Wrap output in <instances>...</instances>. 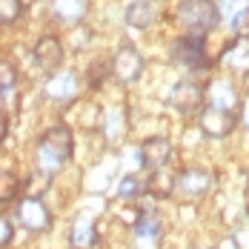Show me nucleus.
Masks as SVG:
<instances>
[{"label": "nucleus", "mask_w": 249, "mask_h": 249, "mask_svg": "<svg viewBox=\"0 0 249 249\" xmlns=\"http://www.w3.org/2000/svg\"><path fill=\"white\" fill-rule=\"evenodd\" d=\"M112 75V63H106V60H95L92 66H89V86L92 89H98L100 83H103V77H109Z\"/></svg>", "instance_id": "obj_25"}, {"label": "nucleus", "mask_w": 249, "mask_h": 249, "mask_svg": "<svg viewBox=\"0 0 249 249\" xmlns=\"http://www.w3.org/2000/svg\"><path fill=\"white\" fill-rule=\"evenodd\" d=\"M20 189H23V183L18 180V175L0 169V206L9 203V200H15L18 195H20Z\"/></svg>", "instance_id": "obj_19"}, {"label": "nucleus", "mask_w": 249, "mask_h": 249, "mask_svg": "<svg viewBox=\"0 0 249 249\" xmlns=\"http://www.w3.org/2000/svg\"><path fill=\"white\" fill-rule=\"evenodd\" d=\"M178 20L189 32V37H203L218 26V6L212 0H183L178 6Z\"/></svg>", "instance_id": "obj_2"}, {"label": "nucleus", "mask_w": 249, "mask_h": 249, "mask_svg": "<svg viewBox=\"0 0 249 249\" xmlns=\"http://www.w3.org/2000/svg\"><path fill=\"white\" fill-rule=\"evenodd\" d=\"M232 29H235L238 35H247V32H249V12H244V15L232 23Z\"/></svg>", "instance_id": "obj_27"}, {"label": "nucleus", "mask_w": 249, "mask_h": 249, "mask_svg": "<svg viewBox=\"0 0 249 249\" xmlns=\"http://www.w3.org/2000/svg\"><path fill=\"white\" fill-rule=\"evenodd\" d=\"M244 12H249V0H221L218 3V18H224L229 26L235 23Z\"/></svg>", "instance_id": "obj_20"}, {"label": "nucleus", "mask_w": 249, "mask_h": 249, "mask_svg": "<svg viewBox=\"0 0 249 249\" xmlns=\"http://www.w3.org/2000/svg\"><path fill=\"white\" fill-rule=\"evenodd\" d=\"M241 124H244V126L249 129V95H247L244 100H241Z\"/></svg>", "instance_id": "obj_28"}, {"label": "nucleus", "mask_w": 249, "mask_h": 249, "mask_svg": "<svg viewBox=\"0 0 249 249\" xmlns=\"http://www.w3.org/2000/svg\"><path fill=\"white\" fill-rule=\"evenodd\" d=\"M75 149V138H72V129L69 126H52L40 135V143H37V163H40V172H57L69 163Z\"/></svg>", "instance_id": "obj_1"}, {"label": "nucleus", "mask_w": 249, "mask_h": 249, "mask_svg": "<svg viewBox=\"0 0 249 249\" xmlns=\"http://www.w3.org/2000/svg\"><path fill=\"white\" fill-rule=\"evenodd\" d=\"M212 189V172L192 166V169H183V172L175 178V192H180L186 200H198L206 198Z\"/></svg>", "instance_id": "obj_4"}, {"label": "nucleus", "mask_w": 249, "mask_h": 249, "mask_svg": "<svg viewBox=\"0 0 249 249\" xmlns=\"http://www.w3.org/2000/svg\"><path fill=\"white\" fill-rule=\"evenodd\" d=\"M172 141L169 138H160V135H155V138H146L143 143H141V163L143 166H149L152 172L155 169H163L169 160H172Z\"/></svg>", "instance_id": "obj_10"}, {"label": "nucleus", "mask_w": 249, "mask_h": 249, "mask_svg": "<svg viewBox=\"0 0 249 249\" xmlns=\"http://www.w3.org/2000/svg\"><path fill=\"white\" fill-rule=\"evenodd\" d=\"M175 178L178 175H172L166 166L163 169H155L149 175V180H146V192H149L152 198H169L175 192Z\"/></svg>", "instance_id": "obj_17"}, {"label": "nucleus", "mask_w": 249, "mask_h": 249, "mask_svg": "<svg viewBox=\"0 0 249 249\" xmlns=\"http://www.w3.org/2000/svg\"><path fill=\"white\" fill-rule=\"evenodd\" d=\"M132 232H135V241L141 244V249H155L163 235V218L155 209H143L132 226Z\"/></svg>", "instance_id": "obj_9"}, {"label": "nucleus", "mask_w": 249, "mask_h": 249, "mask_svg": "<svg viewBox=\"0 0 249 249\" xmlns=\"http://www.w3.org/2000/svg\"><path fill=\"white\" fill-rule=\"evenodd\" d=\"M77 92H80L77 75H72V72H57L46 83V98L54 100V103H69V100L77 98Z\"/></svg>", "instance_id": "obj_12"}, {"label": "nucleus", "mask_w": 249, "mask_h": 249, "mask_svg": "<svg viewBox=\"0 0 249 249\" xmlns=\"http://www.w3.org/2000/svg\"><path fill=\"white\" fill-rule=\"evenodd\" d=\"M12 232H15V229H12V224H9V221L0 215V249L12 244Z\"/></svg>", "instance_id": "obj_26"}, {"label": "nucleus", "mask_w": 249, "mask_h": 249, "mask_svg": "<svg viewBox=\"0 0 249 249\" xmlns=\"http://www.w3.org/2000/svg\"><path fill=\"white\" fill-rule=\"evenodd\" d=\"M35 63L43 69V72H57L60 66H63V43H60V37H54V35H46V37H40L37 43H35Z\"/></svg>", "instance_id": "obj_11"}, {"label": "nucleus", "mask_w": 249, "mask_h": 249, "mask_svg": "<svg viewBox=\"0 0 249 249\" xmlns=\"http://www.w3.org/2000/svg\"><path fill=\"white\" fill-rule=\"evenodd\" d=\"M6 135H9V118H6V112L0 109V143H3Z\"/></svg>", "instance_id": "obj_29"}, {"label": "nucleus", "mask_w": 249, "mask_h": 249, "mask_svg": "<svg viewBox=\"0 0 249 249\" xmlns=\"http://www.w3.org/2000/svg\"><path fill=\"white\" fill-rule=\"evenodd\" d=\"M18 83V69L6 60H0V98H6Z\"/></svg>", "instance_id": "obj_23"}, {"label": "nucleus", "mask_w": 249, "mask_h": 249, "mask_svg": "<svg viewBox=\"0 0 249 249\" xmlns=\"http://www.w3.org/2000/svg\"><path fill=\"white\" fill-rule=\"evenodd\" d=\"M169 103L180 115H192L203 106V86H198L195 80H178L169 92Z\"/></svg>", "instance_id": "obj_8"}, {"label": "nucleus", "mask_w": 249, "mask_h": 249, "mask_svg": "<svg viewBox=\"0 0 249 249\" xmlns=\"http://www.w3.org/2000/svg\"><path fill=\"white\" fill-rule=\"evenodd\" d=\"M23 15V0H0V23H18Z\"/></svg>", "instance_id": "obj_22"}, {"label": "nucleus", "mask_w": 249, "mask_h": 249, "mask_svg": "<svg viewBox=\"0 0 249 249\" xmlns=\"http://www.w3.org/2000/svg\"><path fill=\"white\" fill-rule=\"evenodd\" d=\"M126 23L132 26V29H146V26L155 23V18H158V9L152 6L149 0H135V3H129L126 6Z\"/></svg>", "instance_id": "obj_15"}, {"label": "nucleus", "mask_w": 249, "mask_h": 249, "mask_svg": "<svg viewBox=\"0 0 249 249\" xmlns=\"http://www.w3.org/2000/svg\"><path fill=\"white\" fill-rule=\"evenodd\" d=\"M192 249H212V247H206V244H195Z\"/></svg>", "instance_id": "obj_30"}, {"label": "nucleus", "mask_w": 249, "mask_h": 249, "mask_svg": "<svg viewBox=\"0 0 249 249\" xmlns=\"http://www.w3.org/2000/svg\"><path fill=\"white\" fill-rule=\"evenodd\" d=\"M146 192V180H141L138 175H126L124 180L118 183V195L124 200H132V198H141Z\"/></svg>", "instance_id": "obj_21"}, {"label": "nucleus", "mask_w": 249, "mask_h": 249, "mask_svg": "<svg viewBox=\"0 0 249 249\" xmlns=\"http://www.w3.org/2000/svg\"><path fill=\"white\" fill-rule=\"evenodd\" d=\"M18 221L29 232H46L52 226V212L40 198H23L18 206Z\"/></svg>", "instance_id": "obj_7"}, {"label": "nucleus", "mask_w": 249, "mask_h": 249, "mask_svg": "<svg viewBox=\"0 0 249 249\" xmlns=\"http://www.w3.org/2000/svg\"><path fill=\"white\" fill-rule=\"evenodd\" d=\"M224 63L238 69V72H249V43L247 40H235L229 43L224 52Z\"/></svg>", "instance_id": "obj_18"}, {"label": "nucleus", "mask_w": 249, "mask_h": 249, "mask_svg": "<svg viewBox=\"0 0 249 249\" xmlns=\"http://www.w3.org/2000/svg\"><path fill=\"white\" fill-rule=\"evenodd\" d=\"M89 0H52V12L63 23H80L86 18Z\"/></svg>", "instance_id": "obj_16"}, {"label": "nucleus", "mask_w": 249, "mask_h": 249, "mask_svg": "<svg viewBox=\"0 0 249 249\" xmlns=\"http://www.w3.org/2000/svg\"><path fill=\"white\" fill-rule=\"evenodd\" d=\"M172 60L189 72H206L209 69V54L203 37H178L172 43Z\"/></svg>", "instance_id": "obj_3"}, {"label": "nucleus", "mask_w": 249, "mask_h": 249, "mask_svg": "<svg viewBox=\"0 0 249 249\" xmlns=\"http://www.w3.org/2000/svg\"><path fill=\"white\" fill-rule=\"evenodd\" d=\"M109 63H112V75L118 77L121 83H135L138 77L143 75V54L135 46H121Z\"/></svg>", "instance_id": "obj_6"}, {"label": "nucleus", "mask_w": 249, "mask_h": 249, "mask_svg": "<svg viewBox=\"0 0 249 249\" xmlns=\"http://www.w3.org/2000/svg\"><path fill=\"white\" fill-rule=\"evenodd\" d=\"M49 186H52L49 183V172H40V169H37V172L32 175V180L26 183V192H29L26 198H40Z\"/></svg>", "instance_id": "obj_24"}, {"label": "nucleus", "mask_w": 249, "mask_h": 249, "mask_svg": "<svg viewBox=\"0 0 249 249\" xmlns=\"http://www.w3.org/2000/svg\"><path fill=\"white\" fill-rule=\"evenodd\" d=\"M203 100H209L212 109H226V112H232L235 103H238V92H235V86H232L229 80L218 77V80L209 83V89H203Z\"/></svg>", "instance_id": "obj_13"}, {"label": "nucleus", "mask_w": 249, "mask_h": 249, "mask_svg": "<svg viewBox=\"0 0 249 249\" xmlns=\"http://www.w3.org/2000/svg\"><path fill=\"white\" fill-rule=\"evenodd\" d=\"M198 124H200V132H203L206 138L221 141V138H229V135H232V129H235V124H238V118H235V112L206 106V109H200Z\"/></svg>", "instance_id": "obj_5"}, {"label": "nucleus", "mask_w": 249, "mask_h": 249, "mask_svg": "<svg viewBox=\"0 0 249 249\" xmlns=\"http://www.w3.org/2000/svg\"><path fill=\"white\" fill-rule=\"evenodd\" d=\"M69 247L72 249H95L98 247V226L92 218H77L69 232Z\"/></svg>", "instance_id": "obj_14"}]
</instances>
